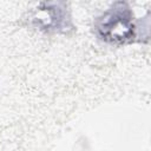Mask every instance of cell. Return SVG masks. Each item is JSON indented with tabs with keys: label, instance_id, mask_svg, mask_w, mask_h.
<instances>
[{
	"label": "cell",
	"instance_id": "obj_1",
	"mask_svg": "<svg viewBox=\"0 0 151 151\" xmlns=\"http://www.w3.org/2000/svg\"><path fill=\"white\" fill-rule=\"evenodd\" d=\"M138 25L126 1L113 2L93 22L96 37L106 44L122 46L137 40Z\"/></svg>",
	"mask_w": 151,
	"mask_h": 151
},
{
	"label": "cell",
	"instance_id": "obj_2",
	"mask_svg": "<svg viewBox=\"0 0 151 151\" xmlns=\"http://www.w3.org/2000/svg\"><path fill=\"white\" fill-rule=\"evenodd\" d=\"M31 22L34 27L46 33L67 34L73 31L67 5L60 1L40 2L31 15Z\"/></svg>",
	"mask_w": 151,
	"mask_h": 151
}]
</instances>
